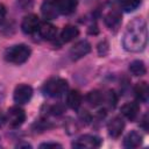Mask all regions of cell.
<instances>
[{
	"mask_svg": "<svg viewBox=\"0 0 149 149\" xmlns=\"http://www.w3.org/2000/svg\"><path fill=\"white\" fill-rule=\"evenodd\" d=\"M123 128H125V122H123V120H122L121 116H115V118H113V119L108 122V125H107L108 135L112 136V137H114V139H116V137H119V136L121 135Z\"/></svg>",
	"mask_w": 149,
	"mask_h": 149,
	"instance_id": "obj_9",
	"label": "cell"
},
{
	"mask_svg": "<svg viewBox=\"0 0 149 149\" xmlns=\"http://www.w3.org/2000/svg\"><path fill=\"white\" fill-rule=\"evenodd\" d=\"M147 42H148L147 23L143 19L135 17L127 26V29L122 38V45L127 51L139 52L146 48Z\"/></svg>",
	"mask_w": 149,
	"mask_h": 149,
	"instance_id": "obj_1",
	"label": "cell"
},
{
	"mask_svg": "<svg viewBox=\"0 0 149 149\" xmlns=\"http://www.w3.org/2000/svg\"><path fill=\"white\" fill-rule=\"evenodd\" d=\"M5 121H7V120H6V118H5V115L0 113V127H1V126L5 123Z\"/></svg>",
	"mask_w": 149,
	"mask_h": 149,
	"instance_id": "obj_31",
	"label": "cell"
},
{
	"mask_svg": "<svg viewBox=\"0 0 149 149\" xmlns=\"http://www.w3.org/2000/svg\"><path fill=\"white\" fill-rule=\"evenodd\" d=\"M40 148H62V144L56 142H45L40 144Z\"/></svg>",
	"mask_w": 149,
	"mask_h": 149,
	"instance_id": "obj_26",
	"label": "cell"
},
{
	"mask_svg": "<svg viewBox=\"0 0 149 149\" xmlns=\"http://www.w3.org/2000/svg\"><path fill=\"white\" fill-rule=\"evenodd\" d=\"M141 3V0H120L121 8L125 12H133L135 10Z\"/></svg>",
	"mask_w": 149,
	"mask_h": 149,
	"instance_id": "obj_21",
	"label": "cell"
},
{
	"mask_svg": "<svg viewBox=\"0 0 149 149\" xmlns=\"http://www.w3.org/2000/svg\"><path fill=\"white\" fill-rule=\"evenodd\" d=\"M79 118H80L81 120H84L86 123L90 122V120H91V115L87 113V111H81L80 114H79Z\"/></svg>",
	"mask_w": 149,
	"mask_h": 149,
	"instance_id": "obj_27",
	"label": "cell"
},
{
	"mask_svg": "<svg viewBox=\"0 0 149 149\" xmlns=\"http://www.w3.org/2000/svg\"><path fill=\"white\" fill-rule=\"evenodd\" d=\"M17 5L22 10H28L33 8L34 0H17Z\"/></svg>",
	"mask_w": 149,
	"mask_h": 149,
	"instance_id": "obj_23",
	"label": "cell"
},
{
	"mask_svg": "<svg viewBox=\"0 0 149 149\" xmlns=\"http://www.w3.org/2000/svg\"><path fill=\"white\" fill-rule=\"evenodd\" d=\"M102 141L100 137L95 136V135H90V134H85L79 136L77 140H74L72 142V147L73 148H99L101 146Z\"/></svg>",
	"mask_w": 149,
	"mask_h": 149,
	"instance_id": "obj_4",
	"label": "cell"
},
{
	"mask_svg": "<svg viewBox=\"0 0 149 149\" xmlns=\"http://www.w3.org/2000/svg\"><path fill=\"white\" fill-rule=\"evenodd\" d=\"M38 33L40 35L44 38V40H48V41H51L56 37L57 35V28L56 26L49 23V22H43L40 24V28H38Z\"/></svg>",
	"mask_w": 149,
	"mask_h": 149,
	"instance_id": "obj_12",
	"label": "cell"
},
{
	"mask_svg": "<svg viewBox=\"0 0 149 149\" xmlns=\"http://www.w3.org/2000/svg\"><path fill=\"white\" fill-rule=\"evenodd\" d=\"M22 147H24V148H31V146L29 143H26V142H21V143H17L16 144V148H22Z\"/></svg>",
	"mask_w": 149,
	"mask_h": 149,
	"instance_id": "obj_30",
	"label": "cell"
},
{
	"mask_svg": "<svg viewBox=\"0 0 149 149\" xmlns=\"http://www.w3.org/2000/svg\"><path fill=\"white\" fill-rule=\"evenodd\" d=\"M66 104L72 109H78L81 105V94L77 90H71L66 95Z\"/></svg>",
	"mask_w": 149,
	"mask_h": 149,
	"instance_id": "obj_17",
	"label": "cell"
},
{
	"mask_svg": "<svg viewBox=\"0 0 149 149\" xmlns=\"http://www.w3.org/2000/svg\"><path fill=\"white\" fill-rule=\"evenodd\" d=\"M40 19L37 15L35 14H28L23 17L22 23H21V29L24 34L27 35H31L35 34L36 31H38L40 28Z\"/></svg>",
	"mask_w": 149,
	"mask_h": 149,
	"instance_id": "obj_7",
	"label": "cell"
},
{
	"mask_svg": "<svg viewBox=\"0 0 149 149\" xmlns=\"http://www.w3.org/2000/svg\"><path fill=\"white\" fill-rule=\"evenodd\" d=\"M129 71L134 76H143L147 72V68H146L144 62H142L140 59H136V61H133L129 64Z\"/></svg>",
	"mask_w": 149,
	"mask_h": 149,
	"instance_id": "obj_19",
	"label": "cell"
},
{
	"mask_svg": "<svg viewBox=\"0 0 149 149\" xmlns=\"http://www.w3.org/2000/svg\"><path fill=\"white\" fill-rule=\"evenodd\" d=\"M91 51V44L86 40H81L70 49V56L73 61H77L84 56H86Z\"/></svg>",
	"mask_w": 149,
	"mask_h": 149,
	"instance_id": "obj_8",
	"label": "cell"
},
{
	"mask_svg": "<svg viewBox=\"0 0 149 149\" xmlns=\"http://www.w3.org/2000/svg\"><path fill=\"white\" fill-rule=\"evenodd\" d=\"M104 21L109 29H116L121 23V14L118 10H111L105 15Z\"/></svg>",
	"mask_w": 149,
	"mask_h": 149,
	"instance_id": "obj_16",
	"label": "cell"
},
{
	"mask_svg": "<svg viewBox=\"0 0 149 149\" xmlns=\"http://www.w3.org/2000/svg\"><path fill=\"white\" fill-rule=\"evenodd\" d=\"M9 123V126L12 128H17L20 127L24 121H26V112L17 107V106H14V107H10L8 109V113H7V119H6Z\"/></svg>",
	"mask_w": 149,
	"mask_h": 149,
	"instance_id": "obj_5",
	"label": "cell"
},
{
	"mask_svg": "<svg viewBox=\"0 0 149 149\" xmlns=\"http://www.w3.org/2000/svg\"><path fill=\"white\" fill-rule=\"evenodd\" d=\"M78 35H79L78 28L74 27V26H70V24H69V26H65V27L63 28V30H62V33H61V40H62L63 42L68 43V42L74 40Z\"/></svg>",
	"mask_w": 149,
	"mask_h": 149,
	"instance_id": "obj_18",
	"label": "cell"
},
{
	"mask_svg": "<svg viewBox=\"0 0 149 149\" xmlns=\"http://www.w3.org/2000/svg\"><path fill=\"white\" fill-rule=\"evenodd\" d=\"M134 93L135 97L139 101L142 102H147L148 101V97H149V86L147 84V81H140L135 85L134 87Z\"/></svg>",
	"mask_w": 149,
	"mask_h": 149,
	"instance_id": "obj_15",
	"label": "cell"
},
{
	"mask_svg": "<svg viewBox=\"0 0 149 149\" xmlns=\"http://www.w3.org/2000/svg\"><path fill=\"white\" fill-rule=\"evenodd\" d=\"M68 81L63 78H51L47 80L42 87V91L45 95L52 97V98H58L62 97L66 91H68Z\"/></svg>",
	"mask_w": 149,
	"mask_h": 149,
	"instance_id": "obj_3",
	"label": "cell"
},
{
	"mask_svg": "<svg viewBox=\"0 0 149 149\" xmlns=\"http://www.w3.org/2000/svg\"><path fill=\"white\" fill-rule=\"evenodd\" d=\"M57 8L58 13L70 15L77 8V0H57Z\"/></svg>",
	"mask_w": 149,
	"mask_h": 149,
	"instance_id": "obj_14",
	"label": "cell"
},
{
	"mask_svg": "<svg viewBox=\"0 0 149 149\" xmlns=\"http://www.w3.org/2000/svg\"><path fill=\"white\" fill-rule=\"evenodd\" d=\"M6 13H7V10H6V7L2 5V3H0V24L3 22V20H5V17H6Z\"/></svg>",
	"mask_w": 149,
	"mask_h": 149,
	"instance_id": "obj_29",
	"label": "cell"
},
{
	"mask_svg": "<svg viewBox=\"0 0 149 149\" xmlns=\"http://www.w3.org/2000/svg\"><path fill=\"white\" fill-rule=\"evenodd\" d=\"M104 99L106 100V102L108 104V106L112 107V108H114L115 105H116V102H118V95H116V93L114 91H108L106 93V95L104 97Z\"/></svg>",
	"mask_w": 149,
	"mask_h": 149,
	"instance_id": "obj_22",
	"label": "cell"
},
{
	"mask_svg": "<svg viewBox=\"0 0 149 149\" xmlns=\"http://www.w3.org/2000/svg\"><path fill=\"white\" fill-rule=\"evenodd\" d=\"M139 112H140V106L137 102L135 101H132V102H127L122 107H121V113L130 121L135 120L139 115Z\"/></svg>",
	"mask_w": 149,
	"mask_h": 149,
	"instance_id": "obj_11",
	"label": "cell"
},
{
	"mask_svg": "<svg viewBox=\"0 0 149 149\" xmlns=\"http://www.w3.org/2000/svg\"><path fill=\"white\" fill-rule=\"evenodd\" d=\"M33 97V87L27 84H19L14 90V101L16 104H27Z\"/></svg>",
	"mask_w": 149,
	"mask_h": 149,
	"instance_id": "obj_6",
	"label": "cell"
},
{
	"mask_svg": "<svg viewBox=\"0 0 149 149\" xmlns=\"http://www.w3.org/2000/svg\"><path fill=\"white\" fill-rule=\"evenodd\" d=\"M41 10L45 19H49V20L56 19L58 15L57 0H45L41 7Z\"/></svg>",
	"mask_w": 149,
	"mask_h": 149,
	"instance_id": "obj_10",
	"label": "cell"
},
{
	"mask_svg": "<svg viewBox=\"0 0 149 149\" xmlns=\"http://www.w3.org/2000/svg\"><path fill=\"white\" fill-rule=\"evenodd\" d=\"M31 49L26 44H15L6 49L5 51V59L13 64H23L30 57Z\"/></svg>",
	"mask_w": 149,
	"mask_h": 149,
	"instance_id": "obj_2",
	"label": "cell"
},
{
	"mask_svg": "<svg viewBox=\"0 0 149 149\" xmlns=\"http://www.w3.org/2000/svg\"><path fill=\"white\" fill-rule=\"evenodd\" d=\"M148 122H149V120H148V114H144V115H143V119H142V121H141V127H142L146 132H148V129H149Z\"/></svg>",
	"mask_w": 149,
	"mask_h": 149,
	"instance_id": "obj_28",
	"label": "cell"
},
{
	"mask_svg": "<svg viewBox=\"0 0 149 149\" xmlns=\"http://www.w3.org/2000/svg\"><path fill=\"white\" fill-rule=\"evenodd\" d=\"M98 52L100 56H105L108 52V43L106 41H102L98 45Z\"/></svg>",
	"mask_w": 149,
	"mask_h": 149,
	"instance_id": "obj_24",
	"label": "cell"
},
{
	"mask_svg": "<svg viewBox=\"0 0 149 149\" xmlns=\"http://www.w3.org/2000/svg\"><path fill=\"white\" fill-rule=\"evenodd\" d=\"M50 112H51L54 115H59V114H62V113L64 112V107H63L62 105H55V106H52V107L50 108Z\"/></svg>",
	"mask_w": 149,
	"mask_h": 149,
	"instance_id": "obj_25",
	"label": "cell"
},
{
	"mask_svg": "<svg viewBox=\"0 0 149 149\" xmlns=\"http://www.w3.org/2000/svg\"><path fill=\"white\" fill-rule=\"evenodd\" d=\"M86 100H87V102H88L92 107H97V106H99L100 104H102V101H104V95H102V93H101L100 91L94 90V91H91V92L87 93Z\"/></svg>",
	"mask_w": 149,
	"mask_h": 149,
	"instance_id": "obj_20",
	"label": "cell"
},
{
	"mask_svg": "<svg viewBox=\"0 0 149 149\" xmlns=\"http://www.w3.org/2000/svg\"><path fill=\"white\" fill-rule=\"evenodd\" d=\"M142 143V135L136 130H132L123 139V147L126 148H137Z\"/></svg>",
	"mask_w": 149,
	"mask_h": 149,
	"instance_id": "obj_13",
	"label": "cell"
}]
</instances>
